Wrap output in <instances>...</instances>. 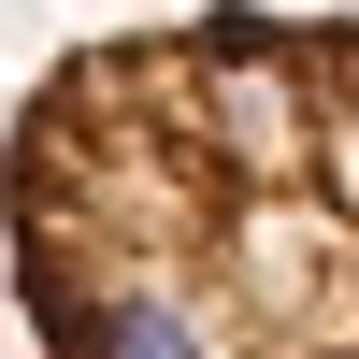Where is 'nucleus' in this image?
I'll return each mask as SVG.
<instances>
[{"mask_svg": "<svg viewBox=\"0 0 359 359\" xmlns=\"http://www.w3.org/2000/svg\"><path fill=\"white\" fill-rule=\"evenodd\" d=\"M0 273L43 359H359V15L72 43L0 130Z\"/></svg>", "mask_w": 359, "mask_h": 359, "instance_id": "obj_1", "label": "nucleus"}]
</instances>
